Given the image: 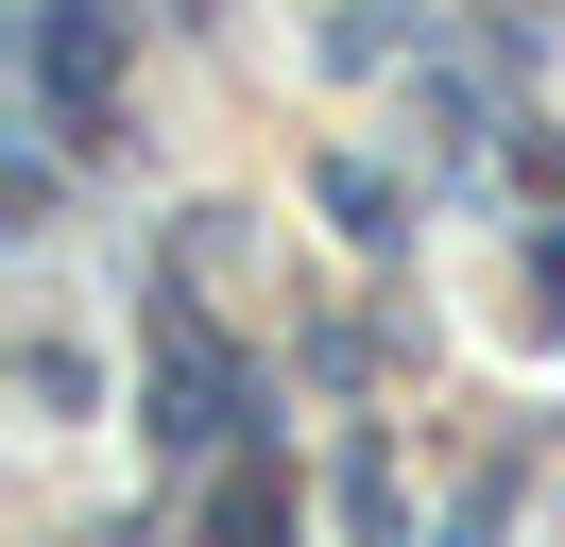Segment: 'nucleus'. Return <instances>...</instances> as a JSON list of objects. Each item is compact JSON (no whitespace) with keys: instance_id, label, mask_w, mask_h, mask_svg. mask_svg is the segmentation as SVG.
Returning a JSON list of instances; mask_svg holds the SVG:
<instances>
[{"instance_id":"obj_2","label":"nucleus","mask_w":565,"mask_h":547,"mask_svg":"<svg viewBox=\"0 0 565 547\" xmlns=\"http://www.w3.org/2000/svg\"><path fill=\"white\" fill-rule=\"evenodd\" d=\"M223 410H241V376H223L206 342L172 325V376H154V444H223Z\"/></svg>"},{"instance_id":"obj_1","label":"nucleus","mask_w":565,"mask_h":547,"mask_svg":"<svg viewBox=\"0 0 565 547\" xmlns=\"http://www.w3.org/2000/svg\"><path fill=\"white\" fill-rule=\"evenodd\" d=\"M35 86H52V137L104 120V18H86V0H52V18H35Z\"/></svg>"},{"instance_id":"obj_3","label":"nucleus","mask_w":565,"mask_h":547,"mask_svg":"<svg viewBox=\"0 0 565 547\" xmlns=\"http://www.w3.org/2000/svg\"><path fill=\"white\" fill-rule=\"evenodd\" d=\"M206 530H223V547H291V479H223Z\"/></svg>"}]
</instances>
